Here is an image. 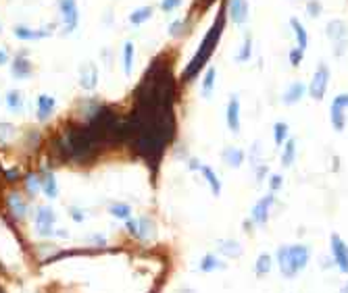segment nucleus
<instances>
[{"label":"nucleus","mask_w":348,"mask_h":293,"mask_svg":"<svg viewBox=\"0 0 348 293\" xmlns=\"http://www.w3.org/2000/svg\"><path fill=\"white\" fill-rule=\"evenodd\" d=\"M273 200H275V195H273V191H271V193H267L265 198H261V200L255 204V208H252V212H250L252 222H257L259 227H265V222L269 220V208H271Z\"/></svg>","instance_id":"nucleus-6"},{"label":"nucleus","mask_w":348,"mask_h":293,"mask_svg":"<svg viewBox=\"0 0 348 293\" xmlns=\"http://www.w3.org/2000/svg\"><path fill=\"white\" fill-rule=\"evenodd\" d=\"M281 183H283V177H281V175H271V179H269L271 191H277V189L281 187Z\"/></svg>","instance_id":"nucleus-28"},{"label":"nucleus","mask_w":348,"mask_h":293,"mask_svg":"<svg viewBox=\"0 0 348 293\" xmlns=\"http://www.w3.org/2000/svg\"><path fill=\"white\" fill-rule=\"evenodd\" d=\"M306 13H309V17H319L321 15V3L319 0H309L306 3Z\"/></svg>","instance_id":"nucleus-26"},{"label":"nucleus","mask_w":348,"mask_h":293,"mask_svg":"<svg viewBox=\"0 0 348 293\" xmlns=\"http://www.w3.org/2000/svg\"><path fill=\"white\" fill-rule=\"evenodd\" d=\"M327 83H330V69L325 67V64H321V67L315 71V75L309 83V96L313 98V100H323Z\"/></svg>","instance_id":"nucleus-4"},{"label":"nucleus","mask_w":348,"mask_h":293,"mask_svg":"<svg viewBox=\"0 0 348 293\" xmlns=\"http://www.w3.org/2000/svg\"><path fill=\"white\" fill-rule=\"evenodd\" d=\"M9 208H11V212H13L17 218H23V216H25V204H23V200L19 198L17 193L9 195Z\"/></svg>","instance_id":"nucleus-21"},{"label":"nucleus","mask_w":348,"mask_h":293,"mask_svg":"<svg viewBox=\"0 0 348 293\" xmlns=\"http://www.w3.org/2000/svg\"><path fill=\"white\" fill-rule=\"evenodd\" d=\"M290 25H292V29H294V36H296V42H298V48H306L309 46V36H306V29L302 27V23L296 19V17H292L290 19Z\"/></svg>","instance_id":"nucleus-14"},{"label":"nucleus","mask_w":348,"mask_h":293,"mask_svg":"<svg viewBox=\"0 0 348 293\" xmlns=\"http://www.w3.org/2000/svg\"><path fill=\"white\" fill-rule=\"evenodd\" d=\"M230 19L236 25H244L248 21V3L246 0H230Z\"/></svg>","instance_id":"nucleus-9"},{"label":"nucleus","mask_w":348,"mask_h":293,"mask_svg":"<svg viewBox=\"0 0 348 293\" xmlns=\"http://www.w3.org/2000/svg\"><path fill=\"white\" fill-rule=\"evenodd\" d=\"M132 56H134V48L132 46H128L125 48V71H132Z\"/></svg>","instance_id":"nucleus-29"},{"label":"nucleus","mask_w":348,"mask_h":293,"mask_svg":"<svg viewBox=\"0 0 348 293\" xmlns=\"http://www.w3.org/2000/svg\"><path fill=\"white\" fill-rule=\"evenodd\" d=\"M154 237V224H152V220H148V218H140L138 220V239H152Z\"/></svg>","instance_id":"nucleus-17"},{"label":"nucleus","mask_w":348,"mask_h":293,"mask_svg":"<svg viewBox=\"0 0 348 293\" xmlns=\"http://www.w3.org/2000/svg\"><path fill=\"white\" fill-rule=\"evenodd\" d=\"M304 94H306V85H304L302 81H294V83L286 89V94L281 96V102H283V104H296V102H300L302 98H304Z\"/></svg>","instance_id":"nucleus-10"},{"label":"nucleus","mask_w":348,"mask_h":293,"mask_svg":"<svg viewBox=\"0 0 348 293\" xmlns=\"http://www.w3.org/2000/svg\"><path fill=\"white\" fill-rule=\"evenodd\" d=\"M330 247H332V256H334V264L340 268V273L348 275V243L338 233H332Z\"/></svg>","instance_id":"nucleus-3"},{"label":"nucleus","mask_w":348,"mask_h":293,"mask_svg":"<svg viewBox=\"0 0 348 293\" xmlns=\"http://www.w3.org/2000/svg\"><path fill=\"white\" fill-rule=\"evenodd\" d=\"M340 293H348V283H346V285H344V287L340 289Z\"/></svg>","instance_id":"nucleus-36"},{"label":"nucleus","mask_w":348,"mask_h":293,"mask_svg":"<svg viewBox=\"0 0 348 293\" xmlns=\"http://www.w3.org/2000/svg\"><path fill=\"white\" fill-rule=\"evenodd\" d=\"M109 212H111L115 218H125V220L132 216V208H130L128 204H121V202L111 204V206H109Z\"/></svg>","instance_id":"nucleus-22"},{"label":"nucleus","mask_w":348,"mask_h":293,"mask_svg":"<svg viewBox=\"0 0 348 293\" xmlns=\"http://www.w3.org/2000/svg\"><path fill=\"white\" fill-rule=\"evenodd\" d=\"M250 54H252V40H250V36H248V38L244 40L240 52L236 54V60H238V62H246V60L250 58Z\"/></svg>","instance_id":"nucleus-23"},{"label":"nucleus","mask_w":348,"mask_h":293,"mask_svg":"<svg viewBox=\"0 0 348 293\" xmlns=\"http://www.w3.org/2000/svg\"><path fill=\"white\" fill-rule=\"evenodd\" d=\"M221 156H223V160H226V165H230L232 169H238L242 162H244V152L240 150V148H226L223 152H221Z\"/></svg>","instance_id":"nucleus-12"},{"label":"nucleus","mask_w":348,"mask_h":293,"mask_svg":"<svg viewBox=\"0 0 348 293\" xmlns=\"http://www.w3.org/2000/svg\"><path fill=\"white\" fill-rule=\"evenodd\" d=\"M267 173H269V169H267V165H261V167L257 169V175H259V177H257V181H263Z\"/></svg>","instance_id":"nucleus-35"},{"label":"nucleus","mask_w":348,"mask_h":293,"mask_svg":"<svg viewBox=\"0 0 348 293\" xmlns=\"http://www.w3.org/2000/svg\"><path fill=\"white\" fill-rule=\"evenodd\" d=\"M42 187H44V193L48 195V198H56V181H54L52 175H48V177L44 179Z\"/></svg>","instance_id":"nucleus-25"},{"label":"nucleus","mask_w":348,"mask_h":293,"mask_svg":"<svg viewBox=\"0 0 348 293\" xmlns=\"http://www.w3.org/2000/svg\"><path fill=\"white\" fill-rule=\"evenodd\" d=\"M294 156H296V140H288L286 144H283V150H281V165L292 167Z\"/></svg>","instance_id":"nucleus-15"},{"label":"nucleus","mask_w":348,"mask_h":293,"mask_svg":"<svg viewBox=\"0 0 348 293\" xmlns=\"http://www.w3.org/2000/svg\"><path fill=\"white\" fill-rule=\"evenodd\" d=\"M198 268L202 271V273H213V271H223L226 268V262H221V260L217 258V256H213V254H207L202 260H200V264H198Z\"/></svg>","instance_id":"nucleus-13"},{"label":"nucleus","mask_w":348,"mask_h":293,"mask_svg":"<svg viewBox=\"0 0 348 293\" xmlns=\"http://www.w3.org/2000/svg\"><path fill=\"white\" fill-rule=\"evenodd\" d=\"M215 77H217V69L215 67H209L207 73H204V79H202V96L209 98L213 87H215Z\"/></svg>","instance_id":"nucleus-20"},{"label":"nucleus","mask_w":348,"mask_h":293,"mask_svg":"<svg viewBox=\"0 0 348 293\" xmlns=\"http://www.w3.org/2000/svg\"><path fill=\"white\" fill-rule=\"evenodd\" d=\"M302 52H304V50L298 48V46L290 50V64H292V67H298V64L302 62Z\"/></svg>","instance_id":"nucleus-27"},{"label":"nucleus","mask_w":348,"mask_h":293,"mask_svg":"<svg viewBox=\"0 0 348 293\" xmlns=\"http://www.w3.org/2000/svg\"><path fill=\"white\" fill-rule=\"evenodd\" d=\"M69 214H71V218H73L75 222H81V220L86 218V214H84V212H79L77 208H71V210H69Z\"/></svg>","instance_id":"nucleus-33"},{"label":"nucleus","mask_w":348,"mask_h":293,"mask_svg":"<svg viewBox=\"0 0 348 293\" xmlns=\"http://www.w3.org/2000/svg\"><path fill=\"white\" fill-rule=\"evenodd\" d=\"M271 271V256H267V254H261L259 256V260H257V275H267Z\"/></svg>","instance_id":"nucleus-24"},{"label":"nucleus","mask_w":348,"mask_h":293,"mask_svg":"<svg viewBox=\"0 0 348 293\" xmlns=\"http://www.w3.org/2000/svg\"><path fill=\"white\" fill-rule=\"evenodd\" d=\"M311 258V250L306 245H281L277 250V262L281 268V275L292 279L294 275H298Z\"/></svg>","instance_id":"nucleus-2"},{"label":"nucleus","mask_w":348,"mask_h":293,"mask_svg":"<svg viewBox=\"0 0 348 293\" xmlns=\"http://www.w3.org/2000/svg\"><path fill=\"white\" fill-rule=\"evenodd\" d=\"M125 227H128V233L130 235H134V237H138V220L136 218H128V224H125Z\"/></svg>","instance_id":"nucleus-30"},{"label":"nucleus","mask_w":348,"mask_h":293,"mask_svg":"<svg viewBox=\"0 0 348 293\" xmlns=\"http://www.w3.org/2000/svg\"><path fill=\"white\" fill-rule=\"evenodd\" d=\"M346 108L340 106L338 102H332V108H330V119H332V125L336 131H344V125H346V117H344Z\"/></svg>","instance_id":"nucleus-11"},{"label":"nucleus","mask_w":348,"mask_h":293,"mask_svg":"<svg viewBox=\"0 0 348 293\" xmlns=\"http://www.w3.org/2000/svg\"><path fill=\"white\" fill-rule=\"evenodd\" d=\"M177 5H181V0H163V9L165 11H173Z\"/></svg>","instance_id":"nucleus-32"},{"label":"nucleus","mask_w":348,"mask_h":293,"mask_svg":"<svg viewBox=\"0 0 348 293\" xmlns=\"http://www.w3.org/2000/svg\"><path fill=\"white\" fill-rule=\"evenodd\" d=\"M179 293H194V291H192V289H181Z\"/></svg>","instance_id":"nucleus-37"},{"label":"nucleus","mask_w":348,"mask_h":293,"mask_svg":"<svg viewBox=\"0 0 348 293\" xmlns=\"http://www.w3.org/2000/svg\"><path fill=\"white\" fill-rule=\"evenodd\" d=\"M0 293H5V291H3V289H0Z\"/></svg>","instance_id":"nucleus-38"},{"label":"nucleus","mask_w":348,"mask_h":293,"mask_svg":"<svg viewBox=\"0 0 348 293\" xmlns=\"http://www.w3.org/2000/svg\"><path fill=\"white\" fill-rule=\"evenodd\" d=\"M334 102H338L340 106H344V108L348 110V94H338V96L334 98Z\"/></svg>","instance_id":"nucleus-31"},{"label":"nucleus","mask_w":348,"mask_h":293,"mask_svg":"<svg viewBox=\"0 0 348 293\" xmlns=\"http://www.w3.org/2000/svg\"><path fill=\"white\" fill-rule=\"evenodd\" d=\"M327 36H330V40H332L334 46H336L334 52L340 56V54L344 52L346 44H348V29H346L344 21H340V19L330 21V23H327Z\"/></svg>","instance_id":"nucleus-5"},{"label":"nucleus","mask_w":348,"mask_h":293,"mask_svg":"<svg viewBox=\"0 0 348 293\" xmlns=\"http://www.w3.org/2000/svg\"><path fill=\"white\" fill-rule=\"evenodd\" d=\"M223 25H226V13L221 11V13L217 15V21L213 23V27L207 31V36H204V40H202L198 52L194 54L192 62L188 64V69H186V73H183V79H188V81L194 79V75L207 64V60L211 58V54H213L215 48H217V42H219L221 34H223Z\"/></svg>","instance_id":"nucleus-1"},{"label":"nucleus","mask_w":348,"mask_h":293,"mask_svg":"<svg viewBox=\"0 0 348 293\" xmlns=\"http://www.w3.org/2000/svg\"><path fill=\"white\" fill-rule=\"evenodd\" d=\"M273 142L277 148H281L283 144L288 142V125L286 123H275L273 127Z\"/></svg>","instance_id":"nucleus-19"},{"label":"nucleus","mask_w":348,"mask_h":293,"mask_svg":"<svg viewBox=\"0 0 348 293\" xmlns=\"http://www.w3.org/2000/svg\"><path fill=\"white\" fill-rule=\"evenodd\" d=\"M228 127L232 133L240 131V98L236 94L230 96V102H228Z\"/></svg>","instance_id":"nucleus-8"},{"label":"nucleus","mask_w":348,"mask_h":293,"mask_svg":"<svg viewBox=\"0 0 348 293\" xmlns=\"http://www.w3.org/2000/svg\"><path fill=\"white\" fill-rule=\"evenodd\" d=\"M38 185H40V183H38V179H27V189L31 191V195H34V193L38 191Z\"/></svg>","instance_id":"nucleus-34"},{"label":"nucleus","mask_w":348,"mask_h":293,"mask_svg":"<svg viewBox=\"0 0 348 293\" xmlns=\"http://www.w3.org/2000/svg\"><path fill=\"white\" fill-rule=\"evenodd\" d=\"M54 220H56V214H54L52 208H38L36 210V224H38L40 235H50L52 233Z\"/></svg>","instance_id":"nucleus-7"},{"label":"nucleus","mask_w":348,"mask_h":293,"mask_svg":"<svg viewBox=\"0 0 348 293\" xmlns=\"http://www.w3.org/2000/svg\"><path fill=\"white\" fill-rule=\"evenodd\" d=\"M202 175H204V179H207V183L211 185V191L215 193V195H219L221 193V181H219V177H217V173L211 169V167H204L202 165Z\"/></svg>","instance_id":"nucleus-16"},{"label":"nucleus","mask_w":348,"mask_h":293,"mask_svg":"<svg viewBox=\"0 0 348 293\" xmlns=\"http://www.w3.org/2000/svg\"><path fill=\"white\" fill-rule=\"evenodd\" d=\"M219 252L223 256H230V258H238V256H242V245L238 241H221Z\"/></svg>","instance_id":"nucleus-18"}]
</instances>
